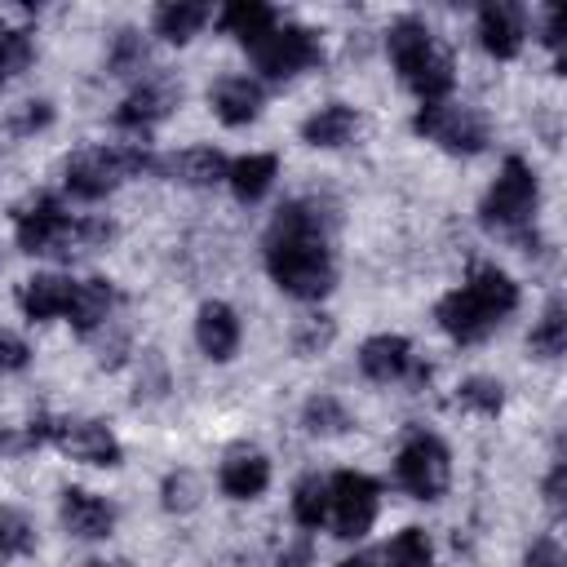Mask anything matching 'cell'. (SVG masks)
<instances>
[{
  "label": "cell",
  "instance_id": "obj_35",
  "mask_svg": "<svg viewBox=\"0 0 567 567\" xmlns=\"http://www.w3.org/2000/svg\"><path fill=\"white\" fill-rule=\"evenodd\" d=\"M332 337H337L332 319H328V315H315V319H306V323L292 332V350H297V359H310V354L328 350V346H332Z\"/></svg>",
  "mask_w": 567,
  "mask_h": 567
},
{
  "label": "cell",
  "instance_id": "obj_22",
  "mask_svg": "<svg viewBox=\"0 0 567 567\" xmlns=\"http://www.w3.org/2000/svg\"><path fill=\"white\" fill-rule=\"evenodd\" d=\"M71 288H75V284L62 279V275H31V279L18 288V306H22V315H27L31 323H44V319L66 315Z\"/></svg>",
  "mask_w": 567,
  "mask_h": 567
},
{
  "label": "cell",
  "instance_id": "obj_36",
  "mask_svg": "<svg viewBox=\"0 0 567 567\" xmlns=\"http://www.w3.org/2000/svg\"><path fill=\"white\" fill-rule=\"evenodd\" d=\"M49 120H53V106L40 97V102H22V106H18V115L9 120V128L22 137V133H35V128H44Z\"/></svg>",
  "mask_w": 567,
  "mask_h": 567
},
{
  "label": "cell",
  "instance_id": "obj_41",
  "mask_svg": "<svg viewBox=\"0 0 567 567\" xmlns=\"http://www.w3.org/2000/svg\"><path fill=\"white\" fill-rule=\"evenodd\" d=\"M275 567H310V554L306 549H284Z\"/></svg>",
  "mask_w": 567,
  "mask_h": 567
},
{
  "label": "cell",
  "instance_id": "obj_7",
  "mask_svg": "<svg viewBox=\"0 0 567 567\" xmlns=\"http://www.w3.org/2000/svg\"><path fill=\"white\" fill-rule=\"evenodd\" d=\"M394 478L408 496L416 501H439L452 483V456H447V443L439 434H408L399 456H394Z\"/></svg>",
  "mask_w": 567,
  "mask_h": 567
},
{
  "label": "cell",
  "instance_id": "obj_42",
  "mask_svg": "<svg viewBox=\"0 0 567 567\" xmlns=\"http://www.w3.org/2000/svg\"><path fill=\"white\" fill-rule=\"evenodd\" d=\"M341 567H385V563H381V554H372V549H368V554H354V558H346Z\"/></svg>",
  "mask_w": 567,
  "mask_h": 567
},
{
  "label": "cell",
  "instance_id": "obj_2",
  "mask_svg": "<svg viewBox=\"0 0 567 567\" xmlns=\"http://www.w3.org/2000/svg\"><path fill=\"white\" fill-rule=\"evenodd\" d=\"M514 306H518V284L501 266H474L470 279L434 306V319L452 341L470 346L483 341L501 319H509Z\"/></svg>",
  "mask_w": 567,
  "mask_h": 567
},
{
  "label": "cell",
  "instance_id": "obj_25",
  "mask_svg": "<svg viewBox=\"0 0 567 567\" xmlns=\"http://www.w3.org/2000/svg\"><path fill=\"white\" fill-rule=\"evenodd\" d=\"M208 18H213V9L199 4V0H168V4L155 9L151 27H155L159 40H168V44H186V40H195V35L204 31Z\"/></svg>",
  "mask_w": 567,
  "mask_h": 567
},
{
  "label": "cell",
  "instance_id": "obj_37",
  "mask_svg": "<svg viewBox=\"0 0 567 567\" xmlns=\"http://www.w3.org/2000/svg\"><path fill=\"white\" fill-rule=\"evenodd\" d=\"M27 363H31V346L18 332L0 328V372H22Z\"/></svg>",
  "mask_w": 567,
  "mask_h": 567
},
{
  "label": "cell",
  "instance_id": "obj_28",
  "mask_svg": "<svg viewBox=\"0 0 567 567\" xmlns=\"http://www.w3.org/2000/svg\"><path fill=\"white\" fill-rule=\"evenodd\" d=\"M292 518L301 527H310V532L328 523V478H319V474L297 478V487H292Z\"/></svg>",
  "mask_w": 567,
  "mask_h": 567
},
{
  "label": "cell",
  "instance_id": "obj_40",
  "mask_svg": "<svg viewBox=\"0 0 567 567\" xmlns=\"http://www.w3.org/2000/svg\"><path fill=\"white\" fill-rule=\"evenodd\" d=\"M540 40L558 53V44H563V9H545V22H540Z\"/></svg>",
  "mask_w": 567,
  "mask_h": 567
},
{
  "label": "cell",
  "instance_id": "obj_29",
  "mask_svg": "<svg viewBox=\"0 0 567 567\" xmlns=\"http://www.w3.org/2000/svg\"><path fill=\"white\" fill-rule=\"evenodd\" d=\"M381 563L385 567H430L434 563V545L421 527H403L385 549H381Z\"/></svg>",
  "mask_w": 567,
  "mask_h": 567
},
{
  "label": "cell",
  "instance_id": "obj_27",
  "mask_svg": "<svg viewBox=\"0 0 567 567\" xmlns=\"http://www.w3.org/2000/svg\"><path fill=\"white\" fill-rule=\"evenodd\" d=\"M301 425H306V434H315V439H332V434H346V430L354 425V416L346 412L341 399L315 394V399H306V408H301Z\"/></svg>",
  "mask_w": 567,
  "mask_h": 567
},
{
  "label": "cell",
  "instance_id": "obj_19",
  "mask_svg": "<svg viewBox=\"0 0 567 567\" xmlns=\"http://www.w3.org/2000/svg\"><path fill=\"white\" fill-rule=\"evenodd\" d=\"M359 124H363V115H359L354 106H346V102H328V106H319V111H310V115L301 120V142L323 146V151H337V146L354 142Z\"/></svg>",
  "mask_w": 567,
  "mask_h": 567
},
{
  "label": "cell",
  "instance_id": "obj_30",
  "mask_svg": "<svg viewBox=\"0 0 567 567\" xmlns=\"http://www.w3.org/2000/svg\"><path fill=\"white\" fill-rule=\"evenodd\" d=\"M35 58V40L27 27H0V89L18 80Z\"/></svg>",
  "mask_w": 567,
  "mask_h": 567
},
{
  "label": "cell",
  "instance_id": "obj_34",
  "mask_svg": "<svg viewBox=\"0 0 567 567\" xmlns=\"http://www.w3.org/2000/svg\"><path fill=\"white\" fill-rule=\"evenodd\" d=\"M159 496H164V509H168V514H190V509L199 505V496H204V483H199L195 470H173V474L164 478Z\"/></svg>",
  "mask_w": 567,
  "mask_h": 567
},
{
  "label": "cell",
  "instance_id": "obj_9",
  "mask_svg": "<svg viewBox=\"0 0 567 567\" xmlns=\"http://www.w3.org/2000/svg\"><path fill=\"white\" fill-rule=\"evenodd\" d=\"M248 53H252V62H257V71H261L266 80H292V75H301V71H310V66L323 62L319 35H315L310 27H301V22L275 27V31H270L266 40H257Z\"/></svg>",
  "mask_w": 567,
  "mask_h": 567
},
{
  "label": "cell",
  "instance_id": "obj_6",
  "mask_svg": "<svg viewBox=\"0 0 567 567\" xmlns=\"http://www.w3.org/2000/svg\"><path fill=\"white\" fill-rule=\"evenodd\" d=\"M536 204H540V182L532 173L527 159L509 155L492 182V190L483 195V226L496 230V235H509V239H532V217H536Z\"/></svg>",
  "mask_w": 567,
  "mask_h": 567
},
{
  "label": "cell",
  "instance_id": "obj_18",
  "mask_svg": "<svg viewBox=\"0 0 567 567\" xmlns=\"http://www.w3.org/2000/svg\"><path fill=\"white\" fill-rule=\"evenodd\" d=\"M195 341L213 363L235 359V350H239V315L226 301H204L199 315H195Z\"/></svg>",
  "mask_w": 567,
  "mask_h": 567
},
{
  "label": "cell",
  "instance_id": "obj_5",
  "mask_svg": "<svg viewBox=\"0 0 567 567\" xmlns=\"http://www.w3.org/2000/svg\"><path fill=\"white\" fill-rule=\"evenodd\" d=\"M155 164L159 159L146 146H137V142H128V146H93V151H75L62 164V182H66V190L75 199L93 204V199H106L115 186L151 173Z\"/></svg>",
  "mask_w": 567,
  "mask_h": 567
},
{
  "label": "cell",
  "instance_id": "obj_31",
  "mask_svg": "<svg viewBox=\"0 0 567 567\" xmlns=\"http://www.w3.org/2000/svg\"><path fill=\"white\" fill-rule=\"evenodd\" d=\"M146 66V40L137 27H120L111 49H106V71L111 75H142Z\"/></svg>",
  "mask_w": 567,
  "mask_h": 567
},
{
  "label": "cell",
  "instance_id": "obj_23",
  "mask_svg": "<svg viewBox=\"0 0 567 567\" xmlns=\"http://www.w3.org/2000/svg\"><path fill=\"white\" fill-rule=\"evenodd\" d=\"M217 27H221L226 35H235L244 49H252L257 40H266V35L279 27V18H275V9L261 4V0H230V4L217 13Z\"/></svg>",
  "mask_w": 567,
  "mask_h": 567
},
{
  "label": "cell",
  "instance_id": "obj_13",
  "mask_svg": "<svg viewBox=\"0 0 567 567\" xmlns=\"http://www.w3.org/2000/svg\"><path fill=\"white\" fill-rule=\"evenodd\" d=\"M217 487L230 501H257L270 487V456L257 447H230L217 465Z\"/></svg>",
  "mask_w": 567,
  "mask_h": 567
},
{
  "label": "cell",
  "instance_id": "obj_1",
  "mask_svg": "<svg viewBox=\"0 0 567 567\" xmlns=\"http://www.w3.org/2000/svg\"><path fill=\"white\" fill-rule=\"evenodd\" d=\"M266 270L270 279L297 297V301H319L337 284V261L328 244V217L310 199H288L270 230H266Z\"/></svg>",
  "mask_w": 567,
  "mask_h": 567
},
{
  "label": "cell",
  "instance_id": "obj_10",
  "mask_svg": "<svg viewBox=\"0 0 567 567\" xmlns=\"http://www.w3.org/2000/svg\"><path fill=\"white\" fill-rule=\"evenodd\" d=\"M377 505H381V487L363 470H341L328 478V518L341 540L368 536L377 523Z\"/></svg>",
  "mask_w": 567,
  "mask_h": 567
},
{
  "label": "cell",
  "instance_id": "obj_14",
  "mask_svg": "<svg viewBox=\"0 0 567 567\" xmlns=\"http://www.w3.org/2000/svg\"><path fill=\"white\" fill-rule=\"evenodd\" d=\"M527 40V18L518 4H505V0H487L478 9V44L492 53V58H518Z\"/></svg>",
  "mask_w": 567,
  "mask_h": 567
},
{
  "label": "cell",
  "instance_id": "obj_39",
  "mask_svg": "<svg viewBox=\"0 0 567 567\" xmlns=\"http://www.w3.org/2000/svg\"><path fill=\"white\" fill-rule=\"evenodd\" d=\"M563 492H567V465L554 461V470H549V478H545V501H549L554 509H563Z\"/></svg>",
  "mask_w": 567,
  "mask_h": 567
},
{
  "label": "cell",
  "instance_id": "obj_3",
  "mask_svg": "<svg viewBox=\"0 0 567 567\" xmlns=\"http://www.w3.org/2000/svg\"><path fill=\"white\" fill-rule=\"evenodd\" d=\"M13 235L22 252H75V248H102L115 226L106 217H71L53 195H27L13 208Z\"/></svg>",
  "mask_w": 567,
  "mask_h": 567
},
{
  "label": "cell",
  "instance_id": "obj_43",
  "mask_svg": "<svg viewBox=\"0 0 567 567\" xmlns=\"http://www.w3.org/2000/svg\"><path fill=\"white\" fill-rule=\"evenodd\" d=\"M89 567H106V563H89Z\"/></svg>",
  "mask_w": 567,
  "mask_h": 567
},
{
  "label": "cell",
  "instance_id": "obj_24",
  "mask_svg": "<svg viewBox=\"0 0 567 567\" xmlns=\"http://www.w3.org/2000/svg\"><path fill=\"white\" fill-rule=\"evenodd\" d=\"M275 177H279V159H275L270 151L239 155V159H230V168H226V182H230L235 199H244V204H257V199L275 186Z\"/></svg>",
  "mask_w": 567,
  "mask_h": 567
},
{
  "label": "cell",
  "instance_id": "obj_16",
  "mask_svg": "<svg viewBox=\"0 0 567 567\" xmlns=\"http://www.w3.org/2000/svg\"><path fill=\"white\" fill-rule=\"evenodd\" d=\"M359 372H363L368 381H381V385L403 381V377L412 372V341L399 337V332H377V337H368V341L359 346Z\"/></svg>",
  "mask_w": 567,
  "mask_h": 567
},
{
  "label": "cell",
  "instance_id": "obj_17",
  "mask_svg": "<svg viewBox=\"0 0 567 567\" xmlns=\"http://www.w3.org/2000/svg\"><path fill=\"white\" fill-rule=\"evenodd\" d=\"M208 102H213V111H217L221 124L239 128V124H252V120L261 115L266 93H261V84L248 80V75H221V80L208 89Z\"/></svg>",
  "mask_w": 567,
  "mask_h": 567
},
{
  "label": "cell",
  "instance_id": "obj_15",
  "mask_svg": "<svg viewBox=\"0 0 567 567\" xmlns=\"http://www.w3.org/2000/svg\"><path fill=\"white\" fill-rule=\"evenodd\" d=\"M58 514H62V527L80 540H102L115 532V505L97 492H84V487H66Z\"/></svg>",
  "mask_w": 567,
  "mask_h": 567
},
{
  "label": "cell",
  "instance_id": "obj_4",
  "mask_svg": "<svg viewBox=\"0 0 567 567\" xmlns=\"http://www.w3.org/2000/svg\"><path fill=\"white\" fill-rule=\"evenodd\" d=\"M385 49H390V62L399 71V80L421 97V102H443L456 84L452 75V53L439 49V40L430 35V27L416 18V13H403L390 22L385 31Z\"/></svg>",
  "mask_w": 567,
  "mask_h": 567
},
{
  "label": "cell",
  "instance_id": "obj_26",
  "mask_svg": "<svg viewBox=\"0 0 567 567\" xmlns=\"http://www.w3.org/2000/svg\"><path fill=\"white\" fill-rule=\"evenodd\" d=\"M527 350L536 354V359H558L563 350H567V306L554 297L549 306H545V315L536 319V328H532V337H527Z\"/></svg>",
  "mask_w": 567,
  "mask_h": 567
},
{
  "label": "cell",
  "instance_id": "obj_11",
  "mask_svg": "<svg viewBox=\"0 0 567 567\" xmlns=\"http://www.w3.org/2000/svg\"><path fill=\"white\" fill-rule=\"evenodd\" d=\"M49 443L58 452H66L71 461H84V465L115 470L124 461V447H120V439H115V430L106 421H53L49 425Z\"/></svg>",
  "mask_w": 567,
  "mask_h": 567
},
{
  "label": "cell",
  "instance_id": "obj_21",
  "mask_svg": "<svg viewBox=\"0 0 567 567\" xmlns=\"http://www.w3.org/2000/svg\"><path fill=\"white\" fill-rule=\"evenodd\" d=\"M111 310H115V284H111V279L93 275V279H84V284H75V288H71L66 319H71V328H75L80 337L97 332V328L111 319Z\"/></svg>",
  "mask_w": 567,
  "mask_h": 567
},
{
  "label": "cell",
  "instance_id": "obj_12",
  "mask_svg": "<svg viewBox=\"0 0 567 567\" xmlns=\"http://www.w3.org/2000/svg\"><path fill=\"white\" fill-rule=\"evenodd\" d=\"M177 102H182V84H177L173 75H151V80H142V84L115 106V124L142 133V128L168 120Z\"/></svg>",
  "mask_w": 567,
  "mask_h": 567
},
{
  "label": "cell",
  "instance_id": "obj_20",
  "mask_svg": "<svg viewBox=\"0 0 567 567\" xmlns=\"http://www.w3.org/2000/svg\"><path fill=\"white\" fill-rule=\"evenodd\" d=\"M155 168L168 173V177L182 182V186H217V182H226L230 159H226L217 146H186V151L159 159Z\"/></svg>",
  "mask_w": 567,
  "mask_h": 567
},
{
  "label": "cell",
  "instance_id": "obj_38",
  "mask_svg": "<svg viewBox=\"0 0 567 567\" xmlns=\"http://www.w3.org/2000/svg\"><path fill=\"white\" fill-rule=\"evenodd\" d=\"M523 567H567V558H563V549H558L554 536H540V540H532Z\"/></svg>",
  "mask_w": 567,
  "mask_h": 567
},
{
  "label": "cell",
  "instance_id": "obj_33",
  "mask_svg": "<svg viewBox=\"0 0 567 567\" xmlns=\"http://www.w3.org/2000/svg\"><path fill=\"white\" fill-rule=\"evenodd\" d=\"M31 549H35L31 518L13 505H0V558H18V554H31Z\"/></svg>",
  "mask_w": 567,
  "mask_h": 567
},
{
  "label": "cell",
  "instance_id": "obj_32",
  "mask_svg": "<svg viewBox=\"0 0 567 567\" xmlns=\"http://www.w3.org/2000/svg\"><path fill=\"white\" fill-rule=\"evenodd\" d=\"M456 403L470 408V412H478V416H501V408H505V385H501L496 377H465V381L456 385Z\"/></svg>",
  "mask_w": 567,
  "mask_h": 567
},
{
  "label": "cell",
  "instance_id": "obj_8",
  "mask_svg": "<svg viewBox=\"0 0 567 567\" xmlns=\"http://www.w3.org/2000/svg\"><path fill=\"white\" fill-rule=\"evenodd\" d=\"M412 128L425 142H434L452 155H478L487 146V120L474 106L447 102V97L443 102H421V111L412 115Z\"/></svg>",
  "mask_w": 567,
  "mask_h": 567
}]
</instances>
